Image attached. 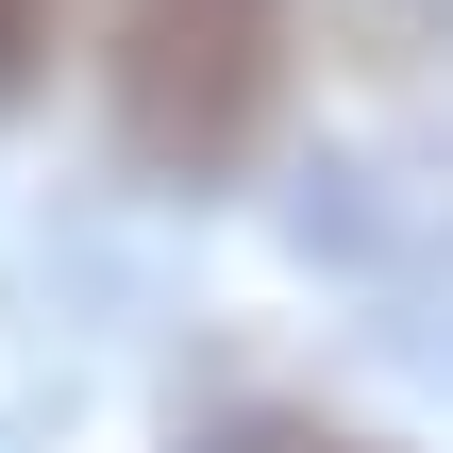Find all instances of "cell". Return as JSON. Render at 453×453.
Wrapping results in <instances>:
<instances>
[{
	"instance_id": "1",
	"label": "cell",
	"mask_w": 453,
	"mask_h": 453,
	"mask_svg": "<svg viewBox=\"0 0 453 453\" xmlns=\"http://www.w3.org/2000/svg\"><path fill=\"white\" fill-rule=\"evenodd\" d=\"M286 67H303V0H118V34H101L118 151L151 185L252 168L269 118H286Z\"/></svg>"
},
{
	"instance_id": "2",
	"label": "cell",
	"mask_w": 453,
	"mask_h": 453,
	"mask_svg": "<svg viewBox=\"0 0 453 453\" xmlns=\"http://www.w3.org/2000/svg\"><path fill=\"white\" fill-rule=\"evenodd\" d=\"M202 453H387V437H353V420H319V403H235Z\"/></svg>"
},
{
	"instance_id": "3",
	"label": "cell",
	"mask_w": 453,
	"mask_h": 453,
	"mask_svg": "<svg viewBox=\"0 0 453 453\" xmlns=\"http://www.w3.org/2000/svg\"><path fill=\"white\" fill-rule=\"evenodd\" d=\"M50 34H67V0H0V101L50 84Z\"/></svg>"
}]
</instances>
